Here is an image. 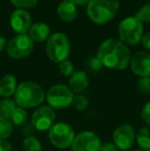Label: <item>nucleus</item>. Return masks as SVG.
Instances as JSON below:
<instances>
[{
	"mask_svg": "<svg viewBox=\"0 0 150 151\" xmlns=\"http://www.w3.org/2000/svg\"><path fill=\"white\" fill-rule=\"evenodd\" d=\"M135 17H136L141 23L150 22V3L144 4L142 7H140V9L136 12V16Z\"/></svg>",
	"mask_w": 150,
	"mask_h": 151,
	"instance_id": "b1692460",
	"label": "nucleus"
},
{
	"mask_svg": "<svg viewBox=\"0 0 150 151\" xmlns=\"http://www.w3.org/2000/svg\"><path fill=\"white\" fill-rule=\"evenodd\" d=\"M99 151H118V148L114 145V143H105L101 145Z\"/></svg>",
	"mask_w": 150,
	"mask_h": 151,
	"instance_id": "7c9ffc66",
	"label": "nucleus"
},
{
	"mask_svg": "<svg viewBox=\"0 0 150 151\" xmlns=\"http://www.w3.org/2000/svg\"><path fill=\"white\" fill-rule=\"evenodd\" d=\"M12 133V124L9 119L0 116V140H6Z\"/></svg>",
	"mask_w": 150,
	"mask_h": 151,
	"instance_id": "412c9836",
	"label": "nucleus"
},
{
	"mask_svg": "<svg viewBox=\"0 0 150 151\" xmlns=\"http://www.w3.org/2000/svg\"><path fill=\"white\" fill-rule=\"evenodd\" d=\"M35 127L32 125V123H26V124L23 127V129H22V133L23 135L25 136V137H31V136H33V134L35 133Z\"/></svg>",
	"mask_w": 150,
	"mask_h": 151,
	"instance_id": "c756f323",
	"label": "nucleus"
},
{
	"mask_svg": "<svg viewBox=\"0 0 150 151\" xmlns=\"http://www.w3.org/2000/svg\"><path fill=\"white\" fill-rule=\"evenodd\" d=\"M141 117H142V120L144 121L147 125H150V102L145 104L144 107L142 108Z\"/></svg>",
	"mask_w": 150,
	"mask_h": 151,
	"instance_id": "c85d7f7f",
	"label": "nucleus"
},
{
	"mask_svg": "<svg viewBox=\"0 0 150 151\" xmlns=\"http://www.w3.org/2000/svg\"><path fill=\"white\" fill-rule=\"evenodd\" d=\"M74 93L64 84H56L47 91L45 99L48 106L55 109H64L72 104Z\"/></svg>",
	"mask_w": 150,
	"mask_h": 151,
	"instance_id": "0eeeda50",
	"label": "nucleus"
},
{
	"mask_svg": "<svg viewBox=\"0 0 150 151\" xmlns=\"http://www.w3.org/2000/svg\"><path fill=\"white\" fill-rule=\"evenodd\" d=\"M45 99V95L39 84L33 81H24L17 86L14 102L21 108L39 106Z\"/></svg>",
	"mask_w": 150,
	"mask_h": 151,
	"instance_id": "f03ea898",
	"label": "nucleus"
},
{
	"mask_svg": "<svg viewBox=\"0 0 150 151\" xmlns=\"http://www.w3.org/2000/svg\"><path fill=\"white\" fill-rule=\"evenodd\" d=\"M17 108L16 102L10 99H3L0 101V116L6 119H10L14 109Z\"/></svg>",
	"mask_w": 150,
	"mask_h": 151,
	"instance_id": "aec40b11",
	"label": "nucleus"
},
{
	"mask_svg": "<svg viewBox=\"0 0 150 151\" xmlns=\"http://www.w3.org/2000/svg\"><path fill=\"white\" fill-rule=\"evenodd\" d=\"M29 32V37L36 42H44L48 39L50 33V29L45 23H36L32 25Z\"/></svg>",
	"mask_w": 150,
	"mask_h": 151,
	"instance_id": "dca6fc26",
	"label": "nucleus"
},
{
	"mask_svg": "<svg viewBox=\"0 0 150 151\" xmlns=\"http://www.w3.org/2000/svg\"><path fill=\"white\" fill-rule=\"evenodd\" d=\"M28 120V114L24 108L17 107L10 117V122L12 125H16L17 127H22L27 123Z\"/></svg>",
	"mask_w": 150,
	"mask_h": 151,
	"instance_id": "a211bd4d",
	"label": "nucleus"
},
{
	"mask_svg": "<svg viewBox=\"0 0 150 151\" xmlns=\"http://www.w3.org/2000/svg\"><path fill=\"white\" fill-rule=\"evenodd\" d=\"M131 52L126 45L117 39H107L100 45L97 58L102 66L110 69L123 70L131 61Z\"/></svg>",
	"mask_w": 150,
	"mask_h": 151,
	"instance_id": "f257e3e1",
	"label": "nucleus"
},
{
	"mask_svg": "<svg viewBox=\"0 0 150 151\" xmlns=\"http://www.w3.org/2000/svg\"><path fill=\"white\" fill-rule=\"evenodd\" d=\"M6 45V40L4 37H0V52H2V50H4V47H5Z\"/></svg>",
	"mask_w": 150,
	"mask_h": 151,
	"instance_id": "f704fd0d",
	"label": "nucleus"
},
{
	"mask_svg": "<svg viewBox=\"0 0 150 151\" xmlns=\"http://www.w3.org/2000/svg\"><path fill=\"white\" fill-rule=\"evenodd\" d=\"M0 151H11V144L7 140H0Z\"/></svg>",
	"mask_w": 150,
	"mask_h": 151,
	"instance_id": "473e14b6",
	"label": "nucleus"
},
{
	"mask_svg": "<svg viewBox=\"0 0 150 151\" xmlns=\"http://www.w3.org/2000/svg\"><path fill=\"white\" fill-rule=\"evenodd\" d=\"M59 70H60L61 74H63L64 76H68V77H70V76L74 73L73 64L68 60L60 63V65H59Z\"/></svg>",
	"mask_w": 150,
	"mask_h": 151,
	"instance_id": "a878e982",
	"label": "nucleus"
},
{
	"mask_svg": "<svg viewBox=\"0 0 150 151\" xmlns=\"http://www.w3.org/2000/svg\"><path fill=\"white\" fill-rule=\"evenodd\" d=\"M58 16L63 22L70 23L74 21L77 17V9H76L75 4L72 2L68 1V0H64L62 1L58 6Z\"/></svg>",
	"mask_w": 150,
	"mask_h": 151,
	"instance_id": "2eb2a0df",
	"label": "nucleus"
},
{
	"mask_svg": "<svg viewBox=\"0 0 150 151\" xmlns=\"http://www.w3.org/2000/svg\"><path fill=\"white\" fill-rule=\"evenodd\" d=\"M71 105H73L74 109H76L77 111H83L88 107V100L85 96L78 93V95L74 96Z\"/></svg>",
	"mask_w": 150,
	"mask_h": 151,
	"instance_id": "5701e85b",
	"label": "nucleus"
},
{
	"mask_svg": "<svg viewBox=\"0 0 150 151\" xmlns=\"http://www.w3.org/2000/svg\"><path fill=\"white\" fill-rule=\"evenodd\" d=\"M119 0H92L88 4V18L98 25H104L111 21L117 14Z\"/></svg>",
	"mask_w": 150,
	"mask_h": 151,
	"instance_id": "7ed1b4c3",
	"label": "nucleus"
},
{
	"mask_svg": "<svg viewBox=\"0 0 150 151\" xmlns=\"http://www.w3.org/2000/svg\"><path fill=\"white\" fill-rule=\"evenodd\" d=\"M56 118L55 110L50 106H40L34 111L31 123L37 131H46L52 127Z\"/></svg>",
	"mask_w": 150,
	"mask_h": 151,
	"instance_id": "9d476101",
	"label": "nucleus"
},
{
	"mask_svg": "<svg viewBox=\"0 0 150 151\" xmlns=\"http://www.w3.org/2000/svg\"><path fill=\"white\" fill-rule=\"evenodd\" d=\"M68 1L72 2L75 5H85V4H88L92 0H68Z\"/></svg>",
	"mask_w": 150,
	"mask_h": 151,
	"instance_id": "72a5a7b5",
	"label": "nucleus"
},
{
	"mask_svg": "<svg viewBox=\"0 0 150 151\" xmlns=\"http://www.w3.org/2000/svg\"></svg>",
	"mask_w": 150,
	"mask_h": 151,
	"instance_id": "e433bc0d",
	"label": "nucleus"
},
{
	"mask_svg": "<svg viewBox=\"0 0 150 151\" xmlns=\"http://www.w3.org/2000/svg\"><path fill=\"white\" fill-rule=\"evenodd\" d=\"M134 151H142V150H140V149H138V150H134Z\"/></svg>",
	"mask_w": 150,
	"mask_h": 151,
	"instance_id": "c9c22d12",
	"label": "nucleus"
},
{
	"mask_svg": "<svg viewBox=\"0 0 150 151\" xmlns=\"http://www.w3.org/2000/svg\"><path fill=\"white\" fill-rule=\"evenodd\" d=\"M69 86L72 93H80L88 86V77L83 71H74V73L69 77Z\"/></svg>",
	"mask_w": 150,
	"mask_h": 151,
	"instance_id": "4468645a",
	"label": "nucleus"
},
{
	"mask_svg": "<svg viewBox=\"0 0 150 151\" xmlns=\"http://www.w3.org/2000/svg\"><path fill=\"white\" fill-rule=\"evenodd\" d=\"M46 55L55 63H62L70 56L71 45L64 33L57 32L50 35L46 42Z\"/></svg>",
	"mask_w": 150,
	"mask_h": 151,
	"instance_id": "20e7f679",
	"label": "nucleus"
},
{
	"mask_svg": "<svg viewBox=\"0 0 150 151\" xmlns=\"http://www.w3.org/2000/svg\"><path fill=\"white\" fill-rule=\"evenodd\" d=\"M137 143L142 151H150V129L142 127L137 135Z\"/></svg>",
	"mask_w": 150,
	"mask_h": 151,
	"instance_id": "6ab92c4d",
	"label": "nucleus"
},
{
	"mask_svg": "<svg viewBox=\"0 0 150 151\" xmlns=\"http://www.w3.org/2000/svg\"><path fill=\"white\" fill-rule=\"evenodd\" d=\"M23 148L25 151H41V144L34 136L25 138L23 142Z\"/></svg>",
	"mask_w": 150,
	"mask_h": 151,
	"instance_id": "4be33fe9",
	"label": "nucleus"
},
{
	"mask_svg": "<svg viewBox=\"0 0 150 151\" xmlns=\"http://www.w3.org/2000/svg\"><path fill=\"white\" fill-rule=\"evenodd\" d=\"M118 35L120 41L124 44H138L143 36V24L136 17H128L123 19L118 26Z\"/></svg>",
	"mask_w": 150,
	"mask_h": 151,
	"instance_id": "39448f33",
	"label": "nucleus"
},
{
	"mask_svg": "<svg viewBox=\"0 0 150 151\" xmlns=\"http://www.w3.org/2000/svg\"><path fill=\"white\" fill-rule=\"evenodd\" d=\"M33 50V40L28 34H18L7 44V54L10 58L24 59L31 54Z\"/></svg>",
	"mask_w": 150,
	"mask_h": 151,
	"instance_id": "6e6552de",
	"label": "nucleus"
},
{
	"mask_svg": "<svg viewBox=\"0 0 150 151\" xmlns=\"http://www.w3.org/2000/svg\"><path fill=\"white\" fill-rule=\"evenodd\" d=\"M17 90V79L14 75H5L0 80V96L7 99Z\"/></svg>",
	"mask_w": 150,
	"mask_h": 151,
	"instance_id": "f3484780",
	"label": "nucleus"
},
{
	"mask_svg": "<svg viewBox=\"0 0 150 151\" xmlns=\"http://www.w3.org/2000/svg\"><path fill=\"white\" fill-rule=\"evenodd\" d=\"M113 142L118 149H130L135 142V132L132 125L123 123L116 127L113 133Z\"/></svg>",
	"mask_w": 150,
	"mask_h": 151,
	"instance_id": "9b49d317",
	"label": "nucleus"
},
{
	"mask_svg": "<svg viewBox=\"0 0 150 151\" xmlns=\"http://www.w3.org/2000/svg\"><path fill=\"white\" fill-rule=\"evenodd\" d=\"M50 143L61 149L68 148L72 145L75 134L71 125L66 122H58L52 124L48 132Z\"/></svg>",
	"mask_w": 150,
	"mask_h": 151,
	"instance_id": "423d86ee",
	"label": "nucleus"
},
{
	"mask_svg": "<svg viewBox=\"0 0 150 151\" xmlns=\"http://www.w3.org/2000/svg\"><path fill=\"white\" fill-rule=\"evenodd\" d=\"M137 88L140 93H150V76L149 77H141L137 84Z\"/></svg>",
	"mask_w": 150,
	"mask_h": 151,
	"instance_id": "bb28decb",
	"label": "nucleus"
},
{
	"mask_svg": "<svg viewBox=\"0 0 150 151\" xmlns=\"http://www.w3.org/2000/svg\"><path fill=\"white\" fill-rule=\"evenodd\" d=\"M38 0H10L12 4L18 9H29L36 6Z\"/></svg>",
	"mask_w": 150,
	"mask_h": 151,
	"instance_id": "393cba45",
	"label": "nucleus"
},
{
	"mask_svg": "<svg viewBox=\"0 0 150 151\" xmlns=\"http://www.w3.org/2000/svg\"><path fill=\"white\" fill-rule=\"evenodd\" d=\"M141 42H142V44L145 46V47L150 50V31L146 32L145 34H143Z\"/></svg>",
	"mask_w": 150,
	"mask_h": 151,
	"instance_id": "2f4dec72",
	"label": "nucleus"
},
{
	"mask_svg": "<svg viewBox=\"0 0 150 151\" xmlns=\"http://www.w3.org/2000/svg\"><path fill=\"white\" fill-rule=\"evenodd\" d=\"M131 69L140 77L150 76V54L146 52H138L131 57Z\"/></svg>",
	"mask_w": 150,
	"mask_h": 151,
	"instance_id": "f8f14e48",
	"label": "nucleus"
},
{
	"mask_svg": "<svg viewBox=\"0 0 150 151\" xmlns=\"http://www.w3.org/2000/svg\"><path fill=\"white\" fill-rule=\"evenodd\" d=\"M86 67L90 70V71H99L102 68V64L100 60L97 57H90L86 61Z\"/></svg>",
	"mask_w": 150,
	"mask_h": 151,
	"instance_id": "cd10ccee",
	"label": "nucleus"
},
{
	"mask_svg": "<svg viewBox=\"0 0 150 151\" xmlns=\"http://www.w3.org/2000/svg\"><path fill=\"white\" fill-rule=\"evenodd\" d=\"M10 25L18 34H26L32 26L30 14L25 9H16L10 16Z\"/></svg>",
	"mask_w": 150,
	"mask_h": 151,
	"instance_id": "ddd939ff",
	"label": "nucleus"
},
{
	"mask_svg": "<svg viewBox=\"0 0 150 151\" xmlns=\"http://www.w3.org/2000/svg\"><path fill=\"white\" fill-rule=\"evenodd\" d=\"M100 138L93 132H81L75 136L72 143V151H99L101 147Z\"/></svg>",
	"mask_w": 150,
	"mask_h": 151,
	"instance_id": "1a4fd4ad",
	"label": "nucleus"
}]
</instances>
